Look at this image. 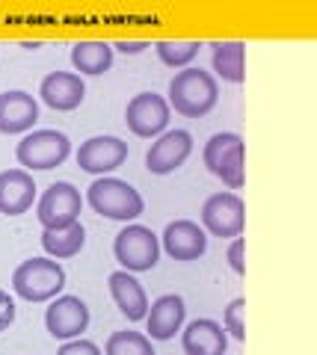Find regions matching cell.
<instances>
[{"label": "cell", "instance_id": "obj_9", "mask_svg": "<svg viewBox=\"0 0 317 355\" xmlns=\"http://www.w3.org/2000/svg\"><path fill=\"white\" fill-rule=\"evenodd\" d=\"M169 104L166 98L157 95V92H139L128 101L125 110V121L134 137H143V139H157L160 133H166L169 128Z\"/></svg>", "mask_w": 317, "mask_h": 355}, {"label": "cell", "instance_id": "obj_12", "mask_svg": "<svg viewBox=\"0 0 317 355\" xmlns=\"http://www.w3.org/2000/svg\"><path fill=\"white\" fill-rule=\"evenodd\" d=\"M160 246L166 249L172 261H199L207 252V234L199 222L193 219H175L160 234Z\"/></svg>", "mask_w": 317, "mask_h": 355}, {"label": "cell", "instance_id": "obj_2", "mask_svg": "<svg viewBox=\"0 0 317 355\" xmlns=\"http://www.w3.org/2000/svg\"><path fill=\"white\" fill-rule=\"evenodd\" d=\"M86 202H89V207L98 216H107L116 222H134L146 210L139 190H134L122 178H110V175L95 178L89 190H86Z\"/></svg>", "mask_w": 317, "mask_h": 355}, {"label": "cell", "instance_id": "obj_21", "mask_svg": "<svg viewBox=\"0 0 317 355\" xmlns=\"http://www.w3.org/2000/svg\"><path fill=\"white\" fill-rule=\"evenodd\" d=\"M71 65L80 74H104L113 65V44L101 39H86L71 44Z\"/></svg>", "mask_w": 317, "mask_h": 355}, {"label": "cell", "instance_id": "obj_22", "mask_svg": "<svg viewBox=\"0 0 317 355\" xmlns=\"http://www.w3.org/2000/svg\"><path fill=\"white\" fill-rule=\"evenodd\" d=\"M83 246H86V231L80 222L65 225V228L42 231V249H45L48 258H53V261H69L74 254H80Z\"/></svg>", "mask_w": 317, "mask_h": 355}, {"label": "cell", "instance_id": "obj_29", "mask_svg": "<svg viewBox=\"0 0 317 355\" xmlns=\"http://www.w3.org/2000/svg\"><path fill=\"white\" fill-rule=\"evenodd\" d=\"M146 48H151L148 42H128V39L113 44V51H122V53H139V51H146Z\"/></svg>", "mask_w": 317, "mask_h": 355}, {"label": "cell", "instance_id": "obj_14", "mask_svg": "<svg viewBox=\"0 0 317 355\" xmlns=\"http://www.w3.org/2000/svg\"><path fill=\"white\" fill-rule=\"evenodd\" d=\"M184 317H187V308H184V299L178 293H166V296L155 299L146 314V331H148L146 338L148 340H172L184 329Z\"/></svg>", "mask_w": 317, "mask_h": 355}, {"label": "cell", "instance_id": "obj_4", "mask_svg": "<svg viewBox=\"0 0 317 355\" xmlns=\"http://www.w3.org/2000/svg\"><path fill=\"white\" fill-rule=\"evenodd\" d=\"M71 154V142L62 130H51V128H42V130H30L21 137L18 148H15V157L21 163L24 172H48V169H57V166L65 163V157Z\"/></svg>", "mask_w": 317, "mask_h": 355}, {"label": "cell", "instance_id": "obj_10", "mask_svg": "<svg viewBox=\"0 0 317 355\" xmlns=\"http://www.w3.org/2000/svg\"><path fill=\"white\" fill-rule=\"evenodd\" d=\"M45 329L51 338L57 340H74L89 329V308L80 296H57L51 299V305L45 311Z\"/></svg>", "mask_w": 317, "mask_h": 355}, {"label": "cell", "instance_id": "obj_8", "mask_svg": "<svg viewBox=\"0 0 317 355\" xmlns=\"http://www.w3.org/2000/svg\"><path fill=\"white\" fill-rule=\"evenodd\" d=\"M80 207H83V198H80L78 187L69 184V181H57L42 193L39 205H36V216H39L45 231L65 228V225L80 222Z\"/></svg>", "mask_w": 317, "mask_h": 355}, {"label": "cell", "instance_id": "obj_11", "mask_svg": "<svg viewBox=\"0 0 317 355\" xmlns=\"http://www.w3.org/2000/svg\"><path fill=\"white\" fill-rule=\"evenodd\" d=\"M193 154V137L187 130H166L151 142V148L146 154V166L151 175H169L175 169H181L187 157Z\"/></svg>", "mask_w": 317, "mask_h": 355}, {"label": "cell", "instance_id": "obj_25", "mask_svg": "<svg viewBox=\"0 0 317 355\" xmlns=\"http://www.w3.org/2000/svg\"><path fill=\"white\" fill-rule=\"evenodd\" d=\"M243 311H246V302L243 299H234V302H228V308L223 311V329L225 335H232L234 340H243L246 338V329H243Z\"/></svg>", "mask_w": 317, "mask_h": 355}, {"label": "cell", "instance_id": "obj_1", "mask_svg": "<svg viewBox=\"0 0 317 355\" xmlns=\"http://www.w3.org/2000/svg\"><path fill=\"white\" fill-rule=\"evenodd\" d=\"M220 101V83L211 71L202 69H181L169 80L166 104L184 119H202Z\"/></svg>", "mask_w": 317, "mask_h": 355}, {"label": "cell", "instance_id": "obj_6", "mask_svg": "<svg viewBox=\"0 0 317 355\" xmlns=\"http://www.w3.org/2000/svg\"><path fill=\"white\" fill-rule=\"evenodd\" d=\"M113 254H116V261L122 263L125 272H130V275L148 272V270H155L160 261V237L151 228L134 222V225H125L116 234Z\"/></svg>", "mask_w": 317, "mask_h": 355}, {"label": "cell", "instance_id": "obj_18", "mask_svg": "<svg viewBox=\"0 0 317 355\" xmlns=\"http://www.w3.org/2000/svg\"><path fill=\"white\" fill-rule=\"evenodd\" d=\"M181 347L187 355H225L228 335L216 320H193L181 329Z\"/></svg>", "mask_w": 317, "mask_h": 355}, {"label": "cell", "instance_id": "obj_23", "mask_svg": "<svg viewBox=\"0 0 317 355\" xmlns=\"http://www.w3.org/2000/svg\"><path fill=\"white\" fill-rule=\"evenodd\" d=\"M157 57L163 65H169V69H190V62L199 57L202 44L196 39H187V42H178V39H163L155 44Z\"/></svg>", "mask_w": 317, "mask_h": 355}, {"label": "cell", "instance_id": "obj_28", "mask_svg": "<svg viewBox=\"0 0 317 355\" xmlns=\"http://www.w3.org/2000/svg\"><path fill=\"white\" fill-rule=\"evenodd\" d=\"M228 266H232L237 275H243V272H246V261H243V237H234V240H232V246H228Z\"/></svg>", "mask_w": 317, "mask_h": 355}, {"label": "cell", "instance_id": "obj_20", "mask_svg": "<svg viewBox=\"0 0 317 355\" xmlns=\"http://www.w3.org/2000/svg\"><path fill=\"white\" fill-rule=\"evenodd\" d=\"M243 62H246V44L243 42H214L211 44V69L225 83H243Z\"/></svg>", "mask_w": 317, "mask_h": 355}, {"label": "cell", "instance_id": "obj_27", "mask_svg": "<svg viewBox=\"0 0 317 355\" xmlns=\"http://www.w3.org/2000/svg\"><path fill=\"white\" fill-rule=\"evenodd\" d=\"M15 323V299L6 291H0V331H6Z\"/></svg>", "mask_w": 317, "mask_h": 355}, {"label": "cell", "instance_id": "obj_26", "mask_svg": "<svg viewBox=\"0 0 317 355\" xmlns=\"http://www.w3.org/2000/svg\"><path fill=\"white\" fill-rule=\"evenodd\" d=\"M57 355H104V352L98 349V343H92V340L74 338V340H65L57 349Z\"/></svg>", "mask_w": 317, "mask_h": 355}, {"label": "cell", "instance_id": "obj_15", "mask_svg": "<svg viewBox=\"0 0 317 355\" xmlns=\"http://www.w3.org/2000/svg\"><path fill=\"white\" fill-rule=\"evenodd\" d=\"M39 98L51 110L69 113V110H78L83 104L86 83H83V77L74 71H51L39 86Z\"/></svg>", "mask_w": 317, "mask_h": 355}, {"label": "cell", "instance_id": "obj_13", "mask_svg": "<svg viewBox=\"0 0 317 355\" xmlns=\"http://www.w3.org/2000/svg\"><path fill=\"white\" fill-rule=\"evenodd\" d=\"M128 160V142L119 137H92L78 148V166L89 175H107Z\"/></svg>", "mask_w": 317, "mask_h": 355}, {"label": "cell", "instance_id": "obj_7", "mask_svg": "<svg viewBox=\"0 0 317 355\" xmlns=\"http://www.w3.org/2000/svg\"><path fill=\"white\" fill-rule=\"evenodd\" d=\"M243 198L237 193H214L202 205V231L220 240H234L243 234Z\"/></svg>", "mask_w": 317, "mask_h": 355}, {"label": "cell", "instance_id": "obj_24", "mask_svg": "<svg viewBox=\"0 0 317 355\" xmlns=\"http://www.w3.org/2000/svg\"><path fill=\"white\" fill-rule=\"evenodd\" d=\"M104 355H157L143 331H113L104 343Z\"/></svg>", "mask_w": 317, "mask_h": 355}, {"label": "cell", "instance_id": "obj_17", "mask_svg": "<svg viewBox=\"0 0 317 355\" xmlns=\"http://www.w3.org/2000/svg\"><path fill=\"white\" fill-rule=\"evenodd\" d=\"M36 181L24 169H6L0 172V214L21 216L36 202Z\"/></svg>", "mask_w": 317, "mask_h": 355}, {"label": "cell", "instance_id": "obj_5", "mask_svg": "<svg viewBox=\"0 0 317 355\" xmlns=\"http://www.w3.org/2000/svg\"><path fill=\"white\" fill-rule=\"evenodd\" d=\"M202 160L207 166V172L232 190H240L246 181L243 175V139L240 133H214L211 139L205 142V151H202Z\"/></svg>", "mask_w": 317, "mask_h": 355}, {"label": "cell", "instance_id": "obj_19", "mask_svg": "<svg viewBox=\"0 0 317 355\" xmlns=\"http://www.w3.org/2000/svg\"><path fill=\"white\" fill-rule=\"evenodd\" d=\"M107 284H110V296H113L116 308L122 311L130 323L146 320V314H148V296H146L143 284H139L134 275L125 272V270H119V272H113L110 279H107Z\"/></svg>", "mask_w": 317, "mask_h": 355}, {"label": "cell", "instance_id": "obj_16", "mask_svg": "<svg viewBox=\"0 0 317 355\" xmlns=\"http://www.w3.org/2000/svg\"><path fill=\"white\" fill-rule=\"evenodd\" d=\"M39 121V104L30 92L21 89H9L0 95V133H30L33 125Z\"/></svg>", "mask_w": 317, "mask_h": 355}, {"label": "cell", "instance_id": "obj_3", "mask_svg": "<svg viewBox=\"0 0 317 355\" xmlns=\"http://www.w3.org/2000/svg\"><path fill=\"white\" fill-rule=\"evenodd\" d=\"M65 287V270L53 258H27L15 266L12 291L27 302H51Z\"/></svg>", "mask_w": 317, "mask_h": 355}]
</instances>
